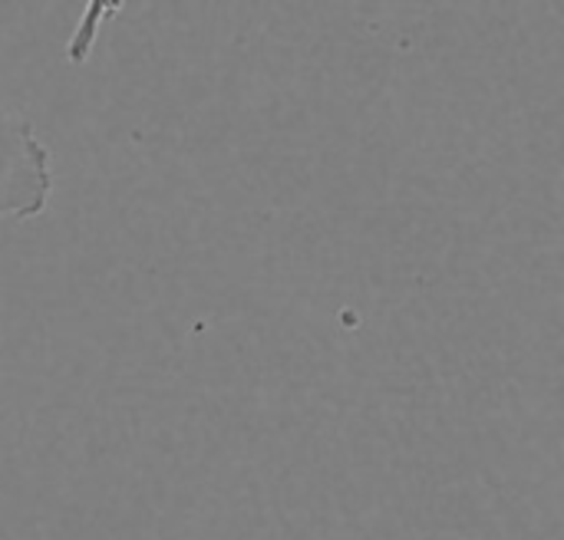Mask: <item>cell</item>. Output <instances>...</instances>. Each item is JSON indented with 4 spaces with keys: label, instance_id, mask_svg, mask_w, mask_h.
<instances>
[{
    "label": "cell",
    "instance_id": "6da1fadb",
    "mask_svg": "<svg viewBox=\"0 0 564 540\" xmlns=\"http://www.w3.org/2000/svg\"><path fill=\"white\" fill-rule=\"evenodd\" d=\"M53 158L33 122L0 99V221H26L53 198Z\"/></svg>",
    "mask_w": 564,
    "mask_h": 540
}]
</instances>
